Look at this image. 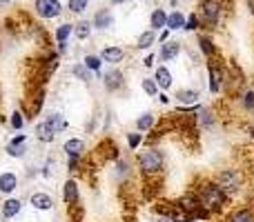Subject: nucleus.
Instances as JSON below:
<instances>
[{
  "instance_id": "nucleus-21",
  "label": "nucleus",
  "mask_w": 254,
  "mask_h": 222,
  "mask_svg": "<svg viewBox=\"0 0 254 222\" xmlns=\"http://www.w3.org/2000/svg\"><path fill=\"white\" fill-rule=\"evenodd\" d=\"M158 125V113L156 111H143L134 118V129L140 131V133H147V131H154Z\"/></svg>"
},
{
  "instance_id": "nucleus-40",
  "label": "nucleus",
  "mask_w": 254,
  "mask_h": 222,
  "mask_svg": "<svg viewBox=\"0 0 254 222\" xmlns=\"http://www.w3.org/2000/svg\"><path fill=\"white\" fill-rule=\"evenodd\" d=\"M143 67H145V69H154V67H156V53L149 51L147 56L143 58Z\"/></svg>"
},
{
  "instance_id": "nucleus-48",
  "label": "nucleus",
  "mask_w": 254,
  "mask_h": 222,
  "mask_svg": "<svg viewBox=\"0 0 254 222\" xmlns=\"http://www.w3.org/2000/svg\"><path fill=\"white\" fill-rule=\"evenodd\" d=\"M0 222H4V220H2V218H0Z\"/></svg>"
},
{
  "instance_id": "nucleus-27",
  "label": "nucleus",
  "mask_w": 254,
  "mask_h": 222,
  "mask_svg": "<svg viewBox=\"0 0 254 222\" xmlns=\"http://www.w3.org/2000/svg\"><path fill=\"white\" fill-rule=\"evenodd\" d=\"M167 27V11L163 7H156L152 13H149V29L152 31H161Z\"/></svg>"
},
{
  "instance_id": "nucleus-7",
  "label": "nucleus",
  "mask_w": 254,
  "mask_h": 222,
  "mask_svg": "<svg viewBox=\"0 0 254 222\" xmlns=\"http://www.w3.org/2000/svg\"><path fill=\"white\" fill-rule=\"evenodd\" d=\"M61 198H63V205L67 209H78L80 205V198H83V189H80V180H76L74 176H69L67 180H63V187H61Z\"/></svg>"
},
{
  "instance_id": "nucleus-25",
  "label": "nucleus",
  "mask_w": 254,
  "mask_h": 222,
  "mask_svg": "<svg viewBox=\"0 0 254 222\" xmlns=\"http://www.w3.org/2000/svg\"><path fill=\"white\" fill-rule=\"evenodd\" d=\"M225 222H254V209L246 205H239L234 209H230V214L225 216Z\"/></svg>"
},
{
  "instance_id": "nucleus-4",
  "label": "nucleus",
  "mask_w": 254,
  "mask_h": 222,
  "mask_svg": "<svg viewBox=\"0 0 254 222\" xmlns=\"http://www.w3.org/2000/svg\"><path fill=\"white\" fill-rule=\"evenodd\" d=\"M198 16L203 29H219L221 16H223V4L221 0H198V7L194 9Z\"/></svg>"
},
{
  "instance_id": "nucleus-39",
  "label": "nucleus",
  "mask_w": 254,
  "mask_h": 222,
  "mask_svg": "<svg viewBox=\"0 0 254 222\" xmlns=\"http://www.w3.org/2000/svg\"><path fill=\"white\" fill-rule=\"evenodd\" d=\"M54 167H56V160H54L52 156H47V158H45V162L40 165V169H38L40 178H52V176H54Z\"/></svg>"
},
{
  "instance_id": "nucleus-31",
  "label": "nucleus",
  "mask_w": 254,
  "mask_h": 222,
  "mask_svg": "<svg viewBox=\"0 0 254 222\" xmlns=\"http://www.w3.org/2000/svg\"><path fill=\"white\" fill-rule=\"evenodd\" d=\"M125 144H127V151H138L140 147L145 144V133H140V131H127L125 133Z\"/></svg>"
},
{
  "instance_id": "nucleus-18",
  "label": "nucleus",
  "mask_w": 254,
  "mask_h": 222,
  "mask_svg": "<svg viewBox=\"0 0 254 222\" xmlns=\"http://www.w3.org/2000/svg\"><path fill=\"white\" fill-rule=\"evenodd\" d=\"M98 56L103 58V62L105 65H110V67H119L121 62L125 60V49L123 47H119V44H107V47H103L101 49V53Z\"/></svg>"
},
{
  "instance_id": "nucleus-35",
  "label": "nucleus",
  "mask_w": 254,
  "mask_h": 222,
  "mask_svg": "<svg viewBox=\"0 0 254 222\" xmlns=\"http://www.w3.org/2000/svg\"><path fill=\"white\" fill-rule=\"evenodd\" d=\"M74 34V22H61V25L56 27V31H54V38H56V43H67L69 40V36Z\"/></svg>"
},
{
  "instance_id": "nucleus-29",
  "label": "nucleus",
  "mask_w": 254,
  "mask_h": 222,
  "mask_svg": "<svg viewBox=\"0 0 254 222\" xmlns=\"http://www.w3.org/2000/svg\"><path fill=\"white\" fill-rule=\"evenodd\" d=\"M152 44H156V31H152V29L140 31L138 38H136V49L138 51H149Z\"/></svg>"
},
{
  "instance_id": "nucleus-12",
  "label": "nucleus",
  "mask_w": 254,
  "mask_h": 222,
  "mask_svg": "<svg viewBox=\"0 0 254 222\" xmlns=\"http://www.w3.org/2000/svg\"><path fill=\"white\" fill-rule=\"evenodd\" d=\"M29 207L38 214H52L56 209V200L49 191H34L29 196Z\"/></svg>"
},
{
  "instance_id": "nucleus-26",
  "label": "nucleus",
  "mask_w": 254,
  "mask_h": 222,
  "mask_svg": "<svg viewBox=\"0 0 254 222\" xmlns=\"http://www.w3.org/2000/svg\"><path fill=\"white\" fill-rule=\"evenodd\" d=\"M34 138L38 140L40 144H52L58 135L54 133V129L47 125V122L40 120V122H36V127H34Z\"/></svg>"
},
{
  "instance_id": "nucleus-36",
  "label": "nucleus",
  "mask_w": 254,
  "mask_h": 222,
  "mask_svg": "<svg viewBox=\"0 0 254 222\" xmlns=\"http://www.w3.org/2000/svg\"><path fill=\"white\" fill-rule=\"evenodd\" d=\"M140 89H143V93L147 98H156L158 93H161V89H158V85L154 83L152 76H145V78H140Z\"/></svg>"
},
{
  "instance_id": "nucleus-11",
  "label": "nucleus",
  "mask_w": 254,
  "mask_h": 222,
  "mask_svg": "<svg viewBox=\"0 0 254 222\" xmlns=\"http://www.w3.org/2000/svg\"><path fill=\"white\" fill-rule=\"evenodd\" d=\"M112 176L119 184H125L134 178V165H131L129 158L125 156H119L114 162H112Z\"/></svg>"
},
{
  "instance_id": "nucleus-6",
  "label": "nucleus",
  "mask_w": 254,
  "mask_h": 222,
  "mask_svg": "<svg viewBox=\"0 0 254 222\" xmlns=\"http://www.w3.org/2000/svg\"><path fill=\"white\" fill-rule=\"evenodd\" d=\"M101 83H103V89H105L107 93H112V96H116V93H123L127 89V80H125V74L121 67H110V69H105L101 74Z\"/></svg>"
},
{
  "instance_id": "nucleus-2",
  "label": "nucleus",
  "mask_w": 254,
  "mask_h": 222,
  "mask_svg": "<svg viewBox=\"0 0 254 222\" xmlns=\"http://www.w3.org/2000/svg\"><path fill=\"white\" fill-rule=\"evenodd\" d=\"M192 191L196 193V198H198V202H201L203 209L210 211L212 216H221L225 209H228L230 200H232V198H230L212 178H201Z\"/></svg>"
},
{
  "instance_id": "nucleus-5",
  "label": "nucleus",
  "mask_w": 254,
  "mask_h": 222,
  "mask_svg": "<svg viewBox=\"0 0 254 222\" xmlns=\"http://www.w3.org/2000/svg\"><path fill=\"white\" fill-rule=\"evenodd\" d=\"M225 83H228V74H225L223 62H216L214 58L207 60V89L212 96H219L225 89Z\"/></svg>"
},
{
  "instance_id": "nucleus-16",
  "label": "nucleus",
  "mask_w": 254,
  "mask_h": 222,
  "mask_svg": "<svg viewBox=\"0 0 254 222\" xmlns=\"http://www.w3.org/2000/svg\"><path fill=\"white\" fill-rule=\"evenodd\" d=\"M172 100L179 102V107H192L201 102V91L194 87H181L174 91V98Z\"/></svg>"
},
{
  "instance_id": "nucleus-15",
  "label": "nucleus",
  "mask_w": 254,
  "mask_h": 222,
  "mask_svg": "<svg viewBox=\"0 0 254 222\" xmlns=\"http://www.w3.org/2000/svg\"><path fill=\"white\" fill-rule=\"evenodd\" d=\"M22 207H25V202H22L20 198H16V196L4 198V200L0 202V218H2L4 222L18 218V216H20V211H22Z\"/></svg>"
},
{
  "instance_id": "nucleus-9",
  "label": "nucleus",
  "mask_w": 254,
  "mask_h": 222,
  "mask_svg": "<svg viewBox=\"0 0 254 222\" xmlns=\"http://www.w3.org/2000/svg\"><path fill=\"white\" fill-rule=\"evenodd\" d=\"M34 13L43 20H56L63 13L61 0H34Z\"/></svg>"
},
{
  "instance_id": "nucleus-43",
  "label": "nucleus",
  "mask_w": 254,
  "mask_h": 222,
  "mask_svg": "<svg viewBox=\"0 0 254 222\" xmlns=\"http://www.w3.org/2000/svg\"><path fill=\"white\" fill-rule=\"evenodd\" d=\"M58 47H56V51L61 53V56H67L69 53V43H56Z\"/></svg>"
},
{
  "instance_id": "nucleus-28",
  "label": "nucleus",
  "mask_w": 254,
  "mask_h": 222,
  "mask_svg": "<svg viewBox=\"0 0 254 222\" xmlns=\"http://www.w3.org/2000/svg\"><path fill=\"white\" fill-rule=\"evenodd\" d=\"M69 74L74 76L76 80H80L83 85H87V87L94 83V74L83 65V62H76V65H71V67H69Z\"/></svg>"
},
{
  "instance_id": "nucleus-47",
  "label": "nucleus",
  "mask_w": 254,
  "mask_h": 222,
  "mask_svg": "<svg viewBox=\"0 0 254 222\" xmlns=\"http://www.w3.org/2000/svg\"><path fill=\"white\" fill-rule=\"evenodd\" d=\"M13 2V0H0V4H2V7H4V4H11Z\"/></svg>"
},
{
  "instance_id": "nucleus-10",
  "label": "nucleus",
  "mask_w": 254,
  "mask_h": 222,
  "mask_svg": "<svg viewBox=\"0 0 254 222\" xmlns=\"http://www.w3.org/2000/svg\"><path fill=\"white\" fill-rule=\"evenodd\" d=\"M61 151L65 158L83 160V158L87 156V142H85V138H80V135H71V138H67L65 142H63Z\"/></svg>"
},
{
  "instance_id": "nucleus-3",
  "label": "nucleus",
  "mask_w": 254,
  "mask_h": 222,
  "mask_svg": "<svg viewBox=\"0 0 254 222\" xmlns=\"http://www.w3.org/2000/svg\"><path fill=\"white\" fill-rule=\"evenodd\" d=\"M212 180H214L230 198L239 196V193L243 191V171L237 169V167H223V169H219L212 176Z\"/></svg>"
},
{
  "instance_id": "nucleus-34",
  "label": "nucleus",
  "mask_w": 254,
  "mask_h": 222,
  "mask_svg": "<svg viewBox=\"0 0 254 222\" xmlns=\"http://www.w3.org/2000/svg\"><path fill=\"white\" fill-rule=\"evenodd\" d=\"M94 27H92V20H78L74 25V36L78 38V43H83V40H87L89 36H92Z\"/></svg>"
},
{
  "instance_id": "nucleus-38",
  "label": "nucleus",
  "mask_w": 254,
  "mask_h": 222,
  "mask_svg": "<svg viewBox=\"0 0 254 222\" xmlns=\"http://www.w3.org/2000/svg\"><path fill=\"white\" fill-rule=\"evenodd\" d=\"M198 29H201V22H198L196 11H190L188 16H185V27H183V31L192 34V31H198Z\"/></svg>"
},
{
  "instance_id": "nucleus-33",
  "label": "nucleus",
  "mask_w": 254,
  "mask_h": 222,
  "mask_svg": "<svg viewBox=\"0 0 254 222\" xmlns=\"http://www.w3.org/2000/svg\"><path fill=\"white\" fill-rule=\"evenodd\" d=\"M83 65L87 67L92 74H103V67H105V62H103V58L98 56V53H87V56L83 58Z\"/></svg>"
},
{
  "instance_id": "nucleus-30",
  "label": "nucleus",
  "mask_w": 254,
  "mask_h": 222,
  "mask_svg": "<svg viewBox=\"0 0 254 222\" xmlns=\"http://www.w3.org/2000/svg\"><path fill=\"white\" fill-rule=\"evenodd\" d=\"M7 127H9L11 131H16V133H20V131L27 127L25 113H22L20 109H13L11 113H9V118H7Z\"/></svg>"
},
{
  "instance_id": "nucleus-45",
  "label": "nucleus",
  "mask_w": 254,
  "mask_h": 222,
  "mask_svg": "<svg viewBox=\"0 0 254 222\" xmlns=\"http://www.w3.org/2000/svg\"><path fill=\"white\" fill-rule=\"evenodd\" d=\"M248 2V9H250V13H254V0H246Z\"/></svg>"
},
{
  "instance_id": "nucleus-1",
  "label": "nucleus",
  "mask_w": 254,
  "mask_h": 222,
  "mask_svg": "<svg viewBox=\"0 0 254 222\" xmlns=\"http://www.w3.org/2000/svg\"><path fill=\"white\" fill-rule=\"evenodd\" d=\"M134 162L138 174L145 180H161L163 174H165L167 156L158 144H147V147H140L134 153Z\"/></svg>"
},
{
  "instance_id": "nucleus-37",
  "label": "nucleus",
  "mask_w": 254,
  "mask_h": 222,
  "mask_svg": "<svg viewBox=\"0 0 254 222\" xmlns=\"http://www.w3.org/2000/svg\"><path fill=\"white\" fill-rule=\"evenodd\" d=\"M67 11L76 13V16H80V13H85L89 9V0H67Z\"/></svg>"
},
{
  "instance_id": "nucleus-44",
  "label": "nucleus",
  "mask_w": 254,
  "mask_h": 222,
  "mask_svg": "<svg viewBox=\"0 0 254 222\" xmlns=\"http://www.w3.org/2000/svg\"><path fill=\"white\" fill-rule=\"evenodd\" d=\"M246 131H248V135H250V138L254 140V125H248V129H246Z\"/></svg>"
},
{
  "instance_id": "nucleus-19",
  "label": "nucleus",
  "mask_w": 254,
  "mask_h": 222,
  "mask_svg": "<svg viewBox=\"0 0 254 222\" xmlns=\"http://www.w3.org/2000/svg\"><path fill=\"white\" fill-rule=\"evenodd\" d=\"M154 83L158 85V89L161 91H170L172 87H174V74L170 71V67L167 65H158V67H154Z\"/></svg>"
},
{
  "instance_id": "nucleus-20",
  "label": "nucleus",
  "mask_w": 254,
  "mask_h": 222,
  "mask_svg": "<svg viewBox=\"0 0 254 222\" xmlns=\"http://www.w3.org/2000/svg\"><path fill=\"white\" fill-rule=\"evenodd\" d=\"M45 122H47L49 127L54 129V133H65L67 129H69V120H67V116L63 111H58V109H54V111H47L45 113V118H43Z\"/></svg>"
},
{
  "instance_id": "nucleus-22",
  "label": "nucleus",
  "mask_w": 254,
  "mask_h": 222,
  "mask_svg": "<svg viewBox=\"0 0 254 222\" xmlns=\"http://www.w3.org/2000/svg\"><path fill=\"white\" fill-rule=\"evenodd\" d=\"M181 51H183V44L179 43V40H167V43L161 44V49H158V60L161 62H174L176 58L181 56Z\"/></svg>"
},
{
  "instance_id": "nucleus-41",
  "label": "nucleus",
  "mask_w": 254,
  "mask_h": 222,
  "mask_svg": "<svg viewBox=\"0 0 254 222\" xmlns=\"http://www.w3.org/2000/svg\"><path fill=\"white\" fill-rule=\"evenodd\" d=\"M170 34H172V31L170 29H161V31H158V34H156V43H167V40H170Z\"/></svg>"
},
{
  "instance_id": "nucleus-13",
  "label": "nucleus",
  "mask_w": 254,
  "mask_h": 222,
  "mask_svg": "<svg viewBox=\"0 0 254 222\" xmlns=\"http://www.w3.org/2000/svg\"><path fill=\"white\" fill-rule=\"evenodd\" d=\"M216 125H219V116H216V111L212 107L203 105L201 109L194 113V127L198 131H212Z\"/></svg>"
},
{
  "instance_id": "nucleus-42",
  "label": "nucleus",
  "mask_w": 254,
  "mask_h": 222,
  "mask_svg": "<svg viewBox=\"0 0 254 222\" xmlns=\"http://www.w3.org/2000/svg\"><path fill=\"white\" fill-rule=\"evenodd\" d=\"M156 100H158V102H161V105H163V107H170L172 98H170V96H167V93H165V91H161V93H158V96H156Z\"/></svg>"
},
{
  "instance_id": "nucleus-17",
  "label": "nucleus",
  "mask_w": 254,
  "mask_h": 222,
  "mask_svg": "<svg viewBox=\"0 0 254 222\" xmlns=\"http://www.w3.org/2000/svg\"><path fill=\"white\" fill-rule=\"evenodd\" d=\"M114 20H116L114 11H112V9H107V7H101V9H96V13H94L92 27L96 31H107V29H112V27H114Z\"/></svg>"
},
{
  "instance_id": "nucleus-24",
  "label": "nucleus",
  "mask_w": 254,
  "mask_h": 222,
  "mask_svg": "<svg viewBox=\"0 0 254 222\" xmlns=\"http://www.w3.org/2000/svg\"><path fill=\"white\" fill-rule=\"evenodd\" d=\"M196 44H198V51L203 53L205 60H212V58L219 53V49H216V44H214V40H212L210 34H198L196 36Z\"/></svg>"
},
{
  "instance_id": "nucleus-14",
  "label": "nucleus",
  "mask_w": 254,
  "mask_h": 222,
  "mask_svg": "<svg viewBox=\"0 0 254 222\" xmlns=\"http://www.w3.org/2000/svg\"><path fill=\"white\" fill-rule=\"evenodd\" d=\"M18 187H20V176L16 171H11V169L0 171V196H4V198L13 196L18 191Z\"/></svg>"
},
{
  "instance_id": "nucleus-23",
  "label": "nucleus",
  "mask_w": 254,
  "mask_h": 222,
  "mask_svg": "<svg viewBox=\"0 0 254 222\" xmlns=\"http://www.w3.org/2000/svg\"><path fill=\"white\" fill-rule=\"evenodd\" d=\"M237 105L246 116H254V87H246L239 91Z\"/></svg>"
},
{
  "instance_id": "nucleus-8",
  "label": "nucleus",
  "mask_w": 254,
  "mask_h": 222,
  "mask_svg": "<svg viewBox=\"0 0 254 222\" xmlns=\"http://www.w3.org/2000/svg\"><path fill=\"white\" fill-rule=\"evenodd\" d=\"M29 149V133H13L4 144V153L13 160H22Z\"/></svg>"
},
{
  "instance_id": "nucleus-46",
  "label": "nucleus",
  "mask_w": 254,
  "mask_h": 222,
  "mask_svg": "<svg viewBox=\"0 0 254 222\" xmlns=\"http://www.w3.org/2000/svg\"><path fill=\"white\" fill-rule=\"evenodd\" d=\"M125 2H129V0H112V4H116V7H119V4H125Z\"/></svg>"
},
{
  "instance_id": "nucleus-32",
  "label": "nucleus",
  "mask_w": 254,
  "mask_h": 222,
  "mask_svg": "<svg viewBox=\"0 0 254 222\" xmlns=\"http://www.w3.org/2000/svg\"><path fill=\"white\" fill-rule=\"evenodd\" d=\"M185 27V13L179 11V9H174V11L167 13V27L165 29L170 31H181Z\"/></svg>"
}]
</instances>
